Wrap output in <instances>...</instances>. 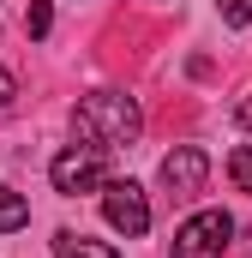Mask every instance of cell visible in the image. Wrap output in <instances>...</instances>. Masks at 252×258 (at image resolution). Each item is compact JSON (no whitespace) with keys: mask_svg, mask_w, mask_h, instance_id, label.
I'll use <instances>...</instances> for the list:
<instances>
[{"mask_svg":"<svg viewBox=\"0 0 252 258\" xmlns=\"http://www.w3.org/2000/svg\"><path fill=\"white\" fill-rule=\"evenodd\" d=\"M72 132L90 144V150H120L132 144L138 132H144V114H138V102L120 96V90H90L84 102H78V114H72Z\"/></svg>","mask_w":252,"mask_h":258,"instance_id":"obj_1","label":"cell"},{"mask_svg":"<svg viewBox=\"0 0 252 258\" xmlns=\"http://www.w3.org/2000/svg\"><path fill=\"white\" fill-rule=\"evenodd\" d=\"M228 234H234V216L228 210H198L174 228V258H222L228 252Z\"/></svg>","mask_w":252,"mask_h":258,"instance_id":"obj_2","label":"cell"},{"mask_svg":"<svg viewBox=\"0 0 252 258\" xmlns=\"http://www.w3.org/2000/svg\"><path fill=\"white\" fill-rule=\"evenodd\" d=\"M48 180H54V192H66V198H78V192H102V180H108L102 150H90V144H66L60 156L48 162Z\"/></svg>","mask_w":252,"mask_h":258,"instance_id":"obj_3","label":"cell"},{"mask_svg":"<svg viewBox=\"0 0 252 258\" xmlns=\"http://www.w3.org/2000/svg\"><path fill=\"white\" fill-rule=\"evenodd\" d=\"M102 216H108V228H120L126 240H138L144 228H150V198L138 180H102Z\"/></svg>","mask_w":252,"mask_h":258,"instance_id":"obj_4","label":"cell"},{"mask_svg":"<svg viewBox=\"0 0 252 258\" xmlns=\"http://www.w3.org/2000/svg\"><path fill=\"white\" fill-rule=\"evenodd\" d=\"M204 180H210V156H204L198 144H174V150L162 156V186L174 198H198Z\"/></svg>","mask_w":252,"mask_h":258,"instance_id":"obj_5","label":"cell"},{"mask_svg":"<svg viewBox=\"0 0 252 258\" xmlns=\"http://www.w3.org/2000/svg\"><path fill=\"white\" fill-rule=\"evenodd\" d=\"M54 258H120V252H114V246H102V240H90V234L60 228V234H54Z\"/></svg>","mask_w":252,"mask_h":258,"instance_id":"obj_6","label":"cell"},{"mask_svg":"<svg viewBox=\"0 0 252 258\" xmlns=\"http://www.w3.org/2000/svg\"><path fill=\"white\" fill-rule=\"evenodd\" d=\"M24 222H30V204L0 180V234H12V228H24Z\"/></svg>","mask_w":252,"mask_h":258,"instance_id":"obj_7","label":"cell"},{"mask_svg":"<svg viewBox=\"0 0 252 258\" xmlns=\"http://www.w3.org/2000/svg\"><path fill=\"white\" fill-rule=\"evenodd\" d=\"M228 180H234L240 192H252V144H240V150H228Z\"/></svg>","mask_w":252,"mask_h":258,"instance_id":"obj_8","label":"cell"},{"mask_svg":"<svg viewBox=\"0 0 252 258\" xmlns=\"http://www.w3.org/2000/svg\"><path fill=\"white\" fill-rule=\"evenodd\" d=\"M24 30L42 42V36L54 30V6H48V0H30V12H24Z\"/></svg>","mask_w":252,"mask_h":258,"instance_id":"obj_9","label":"cell"},{"mask_svg":"<svg viewBox=\"0 0 252 258\" xmlns=\"http://www.w3.org/2000/svg\"><path fill=\"white\" fill-rule=\"evenodd\" d=\"M216 12L228 24H252V0H216Z\"/></svg>","mask_w":252,"mask_h":258,"instance_id":"obj_10","label":"cell"},{"mask_svg":"<svg viewBox=\"0 0 252 258\" xmlns=\"http://www.w3.org/2000/svg\"><path fill=\"white\" fill-rule=\"evenodd\" d=\"M12 96H18V84H12V72L0 66V108H12Z\"/></svg>","mask_w":252,"mask_h":258,"instance_id":"obj_11","label":"cell"},{"mask_svg":"<svg viewBox=\"0 0 252 258\" xmlns=\"http://www.w3.org/2000/svg\"><path fill=\"white\" fill-rule=\"evenodd\" d=\"M234 114H240V126L252 132V96H246V102H240V108H234Z\"/></svg>","mask_w":252,"mask_h":258,"instance_id":"obj_12","label":"cell"}]
</instances>
